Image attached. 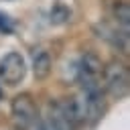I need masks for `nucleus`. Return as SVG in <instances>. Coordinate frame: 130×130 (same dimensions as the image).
Returning <instances> with one entry per match:
<instances>
[{"label":"nucleus","instance_id":"obj_8","mask_svg":"<svg viewBox=\"0 0 130 130\" xmlns=\"http://www.w3.org/2000/svg\"><path fill=\"white\" fill-rule=\"evenodd\" d=\"M12 30H14V24H12L10 16H6L4 12H0V32L8 35V32H12Z\"/></svg>","mask_w":130,"mask_h":130},{"label":"nucleus","instance_id":"obj_5","mask_svg":"<svg viewBox=\"0 0 130 130\" xmlns=\"http://www.w3.org/2000/svg\"><path fill=\"white\" fill-rule=\"evenodd\" d=\"M95 32H98V37H100V39L108 41L112 47L120 49L122 53H126V51H128V32H126V30H122L118 24H116V26H112V24H108V22L95 24Z\"/></svg>","mask_w":130,"mask_h":130},{"label":"nucleus","instance_id":"obj_3","mask_svg":"<svg viewBox=\"0 0 130 130\" xmlns=\"http://www.w3.org/2000/svg\"><path fill=\"white\" fill-rule=\"evenodd\" d=\"M10 112H12V120H14V126L18 130H28L37 120H39V114H37V106L32 102V98L28 93H18L12 98V104H10Z\"/></svg>","mask_w":130,"mask_h":130},{"label":"nucleus","instance_id":"obj_10","mask_svg":"<svg viewBox=\"0 0 130 130\" xmlns=\"http://www.w3.org/2000/svg\"><path fill=\"white\" fill-rule=\"evenodd\" d=\"M0 95H2V91H0Z\"/></svg>","mask_w":130,"mask_h":130},{"label":"nucleus","instance_id":"obj_4","mask_svg":"<svg viewBox=\"0 0 130 130\" xmlns=\"http://www.w3.org/2000/svg\"><path fill=\"white\" fill-rule=\"evenodd\" d=\"M26 75V61L20 53L10 51L0 59V81L6 85H18Z\"/></svg>","mask_w":130,"mask_h":130},{"label":"nucleus","instance_id":"obj_2","mask_svg":"<svg viewBox=\"0 0 130 130\" xmlns=\"http://www.w3.org/2000/svg\"><path fill=\"white\" fill-rule=\"evenodd\" d=\"M102 61L95 53H89L85 51L77 63L73 65V79L79 83L81 89L85 87H95V85H102Z\"/></svg>","mask_w":130,"mask_h":130},{"label":"nucleus","instance_id":"obj_7","mask_svg":"<svg viewBox=\"0 0 130 130\" xmlns=\"http://www.w3.org/2000/svg\"><path fill=\"white\" fill-rule=\"evenodd\" d=\"M114 18H116V24L122 28V30H130V6L128 2L124 0H118L114 4Z\"/></svg>","mask_w":130,"mask_h":130},{"label":"nucleus","instance_id":"obj_6","mask_svg":"<svg viewBox=\"0 0 130 130\" xmlns=\"http://www.w3.org/2000/svg\"><path fill=\"white\" fill-rule=\"evenodd\" d=\"M30 65H32L35 77L37 79H45L51 73V67H53V61H51L49 51L43 49V47H35L30 51Z\"/></svg>","mask_w":130,"mask_h":130},{"label":"nucleus","instance_id":"obj_9","mask_svg":"<svg viewBox=\"0 0 130 130\" xmlns=\"http://www.w3.org/2000/svg\"><path fill=\"white\" fill-rule=\"evenodd\" d=\"M28 130H51V128H49V124H47L45 120H41V118H39V120H37Z\"/></svg>","mask_w":130,"mask_h":130},{"label":"nucleus","instance_id":"obj_1","mask_svg":"<svg viewBox=\"0 0 130 130\" xmlns=\"http://www.w3.org/2000/svg\"><path fill=\"white\" fill-rule=\"evenodd\" d=\"M102 77H104V87L106 93H110L114 100H124L128 95L130 89V73L128 67L122 61H110L104 69H102Z\"/></svg>","mask_w":130,"mask_h":130}]
</instances>
